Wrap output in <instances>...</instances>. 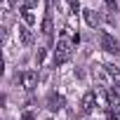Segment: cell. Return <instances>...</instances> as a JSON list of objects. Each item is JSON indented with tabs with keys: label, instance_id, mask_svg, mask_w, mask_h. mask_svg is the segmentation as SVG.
Instances as JSON below:
<instances>
[{
	"label": "cell",
	"instance_id": "6da1fadb",
	"mask_svg": "<svg viewBox=\"0 0 120 120\" xmlns=\"http://www.w3.org/2000/svg\"><path fill=\"white\" fill-rule=\"evenodd\" d=\"M68 31H64V35L56 40V54H54V64H64L68 61V56H71V49H73V38H68Z\"/></svg>",
	"mask_w": 120,
	"mask_h": 120
},
{
	"label": "cell",
	"instance_id": "5b68a950",
	"mask_svg": "<svg viewBox=\"0 0 120 120\" xmlns=\"http://www.w3.org/2000/svg\"><path fill=\"white\" fill-rule=\"evenodd\" d=\"M47 108H49L52 113L61 111V108H64V97H61V94H49V99H47Z\"/></svg>",
	"mask_w": 120,
	"mask_h": 120
},
{
	"label": "cell",
	"instance_id": "277c9868",
	"mask_svg": "<svg viewBox=\"0 0 120 120\" xmlns=\"http://www.w3.org/2000/svg\"><path fill=\"white\" fill-rule=\"evenodd\" d=\"M19 80H21V85H24L28 92L38 87V73H35V71H26V73H21Z\"/></svg>",
	"mask_w": 120,
	"mask_h": 120
},
{
	"label": "cell",
	"instance_id": "52a82bcc",
	"mask_svg": "<svg viewBox=\"0 0 120 120\" xmlns=\"http://www.w3.org/2000/svg\"><path fill=\"white\" fill-rule=\"evenodd\" d=\"M21 19H24L26 26H33V24H35V14H33L28 7H21Z\"/></svg>",
	"mask_w": 120,
	"mask_h": 120
},
{
	"label": "cell",
	"instance_id": "3957f363",
	"mask_svg": "<svg viewBox=\"0 0 120 120\" xmlns=\"http://www.w3.org/2000/svg\"><path fill=\"white\" fill-rule=\"evenodd\" d=\"M97 104H99V97H97V92H94V90L85 92V97H82V101H80V113H92Z\"/></svg>",
	"mask_w": 120,
	"mask_h": 120
},
{
	"label": "cell",
	"instance_id": "8992f818",
	"mask_svg": "<svg viewBox=\"0 0 120 120\" xmlns=\"http://www.w3.org/2000/svg\"><path fill=\"white\" fill-rule=\"evenodd\" d=\"M82 17H85V24H87L90 28H97V26H99V14H97L94 10H90V7L82 10Z\"/></svg>",
	"mask_w": 120,
	"mask_h": 120
},
{
	"label": "cell",
	"instance_id": "ba28073f",
	"mask_svg": "<svg viewBox=\"0 0 120 120\" xmlns=\"http://www.w3.org/2000/svg\"><path fill=\"white\" fill-rule=\"evenodd\" d=\"M19 38H21V42H24V45H31V42H33V35H31V31H28L26 26H21V28H19Z\"/></svg>",
	"mask_w": 120,
	"mask_h": 120
},
{
	"label": "cell",
	"instance_id": "5bb4252c",
	"mask_svg": "<svg viewBox=\"0 0 120 120\" xmlns=\"http://www.w3.org/2000/svg\"><path fill=\"white\" fill-rule=\"evenodd\" d=\"M42 59H45V49H40V52L35 54V61H38V64H42Z\"/></svg>",
	"mask_w": 120,
	"mask_h": 120
},
{
	"label": "cell",
	"instance_id": "4fadbf2b",
	"mask_svg": "<svg viewBox=\"0 0 120 120\" xmlns=\"http://www.w3.org/2000/svg\"><path fill=\"white\" fill-rule=\"evenodd\" d=\"M21 120H35V115H33L31 111H24V115H21Z\"/></svg>",
	"mask_w": 120,
	"mask_h": 120
},
{
	"label": "cell",
	"instance_id": "7a4b0ae2",
	"mask_svg": "<svg viewBox=\"0 0 120 120\" xmlns=\"http://www.w3.org/2000/svg\"><path fill=\"white\" fill-rule=\"evenodd\" d=\"M99 45H101V49L108 52V54H120V42H118L111 33H106V31L99 35Z\"/></svg>",
	"mask_w": 120,
	"mask_h": 120
},
{
	"label": "cell",
	"instance_id": "8fae6325",
	"mask_svg": "<svg viewBox=\"0 0 120 120\" xmlns=\"http://www.w3.org/2000/svg\"><path fill=\"white\" fill-rule=\"evenodd\" d=\"M66 7H68L71 14H75V12L80 10V3H78V0H66Z\"/></svg>",
	"mask_w": 120,
	"mask_h": 120
},
{
	"label": "cell",
	"instance_id": "9a60e30c",
	"mask_svg": "<svg viewBox=\"0 0 120 120\" xmlns=\"http://www.w3.org/2000/svg\"><path fill=\"white\" fill-rule=\"evenodd\" d=\"M38 3H40V0H26V5H24V7H28V10H31V7H35Z\"/></svg>",
	"mask_w": 120,
	"mask_h": 120
},
{
	"label": "cell",
	"instance_id": "9c48e42d",
	"mask_svg": "<svg viewBox=\"0 0 120 120\" xmlns=\"http://www.w3.org/2000/svg\"><path fill=\"white\" fill-rule=\"evenodd\" d=\"M106 68H108V75H111V78H113V80L120 85V66H113V64H108Z\"/></svg>",
	"mask_w": 120,
	"mask_h": 120
},
{
	"label": "cell",
	"instance_id": "30bf717a",
	"mask_svg": "<svg viewBox=\"0 0 120 120\" xmlns=\"http://www.w3.org/2000/svg\"><path fill=\"white\" fill-rule=\"evenodd\" d=\"M42 35H52V19L49 17H45V21H42Z\"/></svg>",
	"mask_w": 120,
	"mask_h": 120
},
{
	"label": "cell",
	"instance_id": "7c38bea8",
	"mask_svg": "<svg viewBox=\"0 0 120 120\" xmlns=\"http://www.w3.org/2000/svg\"><path fill=\"white\" fill-rule=\"evenodd\" d=\"M104 3L108 5V10H111V12H115V10H118V0H104Z\"/></svg>",
	"mask_w": 120,
	"mask_h": 120
}]
</instances>
